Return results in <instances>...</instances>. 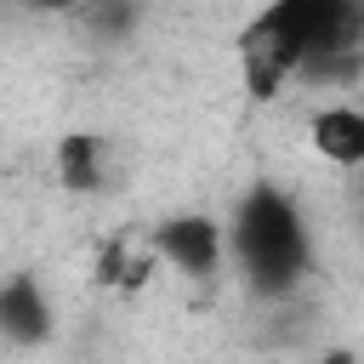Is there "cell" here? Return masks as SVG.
<instances>
[{"label": "cell", "instance_id": "6da1fadb", "mask_svg": "<svg viewBox=\"0 0 364 364\" xmlns=\"http://www.w3.org/2000/svg\"><path fill=\"white\" fill-rule=\"evenodd\" d=\"M364 51V0H267L239 34L250 97H273L284 74Z\"/></svg>", "mask_w": 364, "mask_h": 364}, {"label": "cell", "instance_id": "8992f818", "mask_svg": "<svg viewBox=\"0 0 364 364\" xmlns=\"http://www.w3.org/2000/svg\"><path fill=\"white\" fill-rule=\"evenodd\" d=\"M57 171H63V188H74V193L102 188V142H97L91 131L63 136V148H57Z\"/></svg>", "mask_w": 364, "mask_h": 364}, {"label": "cell", "instance_id": "3957f363", "mask_svg": "<svg viewBox=\"0 0 364 364\" xmlns=\"http://www.w3.org/2000/svg\"><path fill=\"white\" fill-rule=\"evenodd\" d=\"M154 250L165 262H176L182 273L193 279H210L216 262H222V228L210 216H171L159 233H154Z\"/></svg>", "mask_w": 364, "mask_h": 364}, {"label": "cell", "instance_id": "5b68a950", "mask_svg": "<svg viewBox=\"0 0 364 364\" xmlns=\"http://www.w3.org/2000/svg\"><path fill=\"white\" fill-rule=\"evenodd\" d=\"M313 148L330 165H364V108H318L313 114Z\"/></svg>", "mask_w": 364, "mask_h": 364}, {"label": "cell", "instance_id": "52a82bcc", "mask_svg": "<svg viewBox=\"0 0 364 364\" xmlns=\"http://www.w3.org/2000/svg\"><path fill=\"white\" fill-rule=\"evenodd\" d=\"M28 6H40V11H63V6H74V0H28Z\"/></svg>", "mask_w": 364, "mask_h": 364}, {"label": "cell", "instance_id": "7a4b0ae2", "mask_svg": "<svg viewBox=\"0 0 364 364\" xmlns=\"http://www.w3.org/2000/svg\"><path fill=\"white\" fill-rule=\"evenodd\" d=\"M228 245H233V262L245 273V290L262 296V301H279V296H290L307 279V228H301V210L273 182H256L239 199Z\"/></svg>", "mask_w": 364, "mask_h": 364}, {"label": "cell", "instance_id": "ba28073f", "mask_svg": "<svg viewBox=\"0 0 364 364\" xmlns=\"http://www.w3.org/2000/svg\"><path fill=\"white\" fill-rule=\"evenodd\" d=\"M324 364H347V353H330V358H324Z\"/></svg>", "mask_w": 364, "mask_h": 364}, {"label": "cell", "instance_id": "277c9868", "mask_svg": "<svg viewBox=\"0 0 364 364\" xmlns=\"http://www.w3.org/2000/svg\"><path fill=\"white\" fill-rule=\"evenodd\" d=\"M0 336L17 341V347H34V341L51 336V307H46V296L28 273L0 284Z\"/></svg>", "mask_w": 364, "mask_h": 364}]
</instances>
